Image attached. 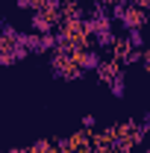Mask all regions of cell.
<instances>
[{"mask_svg": "<svg viewBox=\"0 0 150 153\" xmlns=\"http://www.w3.org/2000/svg\"><path fill=\"white\" fill-rule=\"evenodd\" d=\"M147 68H150V53H147Z\"/></svg>", "mask_w": 150, "mask_h": 153, "instance_id": "cell-1", "label": "cell"}]
</instances>
